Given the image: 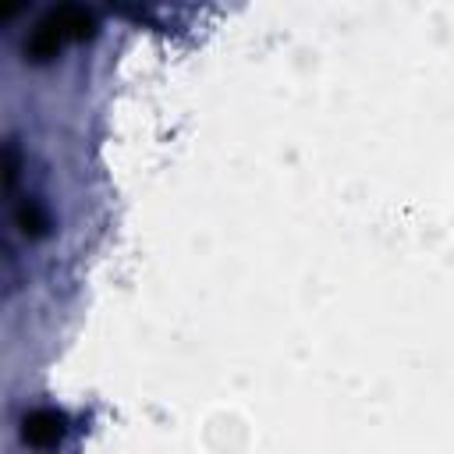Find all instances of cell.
Masks as SVG:
<instances>
[{"mask_svg": "<svg viewBox=\"0 0 454 454\" xmlns=\"http://www.w3.org/2000/svg\"><path fill=\"white\" fill-rule=\"evenodd\" d=\"M60 436V419L53 411H35L25 419V440L35 447H50Z\"/></svg>", "mask_w": 454, "mask_h": 454, "instance_id": "1", "label": "cell"}]
</instances>
